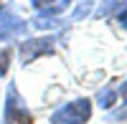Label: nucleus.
Listing matches in <instances>:
<instances>
[{
	"label": "nucleus",
	"mask_w": 127,
	"mask_h": 124,
	"mask_svg": "<svg viewBox=\"0 0 127 124\" xmlns=\"http://www.w3.org/2000/svg\"><path fill=\"white\" fill-rule=\"evenodd\" d=\"M3 122L5 124H33V114L26 104V99L20 96L18 86L10 81L5 89V104H3Z\"/></svg>",
	"instance_id": "obj_1"
},
{
	"label": "nucleus",
	"mask_w": 127,
	"mask_h": 124,
	"mask_svg": "<svg viewBox=\"0 0 127 124\" xmlns=\"http://www.w3.org/2000/svg\"><path fill=\"white\" fill-rule=\"evenodd\" d=\"M92 119V99L81 96V99H74L66 101L61 109H56L51 114V124H87Z\"/></svg>",
	"instance_id": "obj_2"
},
{
	"label": "nucleus",
	"mask_w": 127,
	"mask_h": 124,
	"mask_svg": "<svg viewBox=\"0 0 127 124\" xmlns=\"http://www.w3.org/2000/svg\"><path fill=\"white\" fill-rule=\"evenodd\" d=\"M56 51V38L46 36V38H26L18 43V56H20V66H28L31 61H36L38 56H51Z\"/></svg>",
	"instance_id": "obj_3"
},
{
	"label": "nucleus",
	"mask_w": 127,
	"mask_h": 124,
	"mask_svg": "<svg viewBox=\"0 0 127 124\" xmlns=\"http://www.w3.org/2000/svg\"><path fill=\"white\" fill-rule=\"evenodd\" d=\"M117 99H120V91H117V89H112V86H107L104 91H99V96H97V104H99V109L109 111V109H114Z\"/></svg>",
	"instance_id": "obj_4"
},
{
	"label": "nucleus",
	"mask_w": 127,
	"mask_h": 124,
	"mask_svg": "<svg viewBox=\"0 0 127 124\" xmlns=\"http://www.w3.org/2000/svg\"><path fill=\"white\" fill-rule=\"evenodd\" d=\"M117 8H125V0H104V3L99 5V10H97V15H99V18H107V15H112Z\"/></svg>",
	"instance_id": "obj_5"
},
{
	"label": "nucleus",
	"mask_w": 127,
	"mask_h": 124,
	"mask_svg": "<svg viewBox=\"0 0 127 124\" xmlns=\"http://www.w3.org/2000/svg\"><path fill=\"white\" fill-rule=\"evenodd\" d=\"M92 5H94V0H84V3H81L76 10H74V13H71V18H69V20H81V18H87V15L92 13Z\"/></svg>",
	"instance_id": "obj_6"
},
{
	"label": "nucleus",
	"mask_w": 127,
	"mask_h": 124,
	"mask_svg": "<svg viewBox=\"0 0 127 124\" xmlns=\"http://www.w3.org/2000/svg\"><path fill=\"white\" fill-rule=\"evenodd\" d=\"M109 122H127V101L117 109H109Z\"/></svg>",
	"instance_id": "obj_7"
},
{
	"label": "nucleus",
	"mask_w": 127,
	"mask_h": 124,
	"mask_svg": "<svg viewBox=\"0 0 127 124\" xmlns=\"http://www.w3.org/2000/svg\"><path fill=\"white\" fill-rule=\"evenodd\" d=\"M8 66H10V51L8 48H0V76L8 74Z\"/></svg>",
	"instance_id": "obj_8"
},
{
	"label": "nucleus",
	"mask_w": 127,
	"mask_h": 124,
	"mask_svg": "<svg viewBox=\"0 0 127 124\" xmlns=\"http://www.w3.org/2000/svg\"><path fill=\"white\" fill-rule=\"evenodd\" d=\"M33 8H48V5H56V0H31Z\"/></svg>",
	"instance_id": "obj_9"
},
{
	"label": "nucleus",
	"mask_w": 127,
	"mask_h": 124,
	"mask_svg": "<svg viewBox=\"0 0 127 124\" xmlns=\"http://www.w3.org/2000/svg\"><path fill=\"white\" fill-rule=\"evenodd\" d=\"M117 23H120L122 28H127V5H125L120 13H117Z\"/></svg>",
	"instance_id": "obj_10"
},
{
	"label": "nucleus",
	"mask_w": 127,
	"mask_h": 124,
	"mask_svg": "<svg viewBox=\"0 0 127 124\" xmlns=\"http://www.w3.org/2000/svg\"><path fill=\"white\" fill-rule=\"evenodd\" d=\"M8 36H10V33H8V30H3V28H0V41H5Z\"/></svg>",
	"instance_id": "obj_11"
},
{
	"label": "nucleus",
	"mask_w": 127,
	"mask_h": 124,
	"mask_svg": "<svg viewBox=\"0 0 127 124\" xmlns=\"http://www.w3.org/2000/svg\"><path fill=\"white\" fill-rule=\"evenodd\" d=\"M125 124H127V122H125Z\"/></svg>",
	"instance_id": "obj_12"
}]
</instances>
